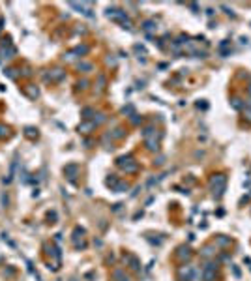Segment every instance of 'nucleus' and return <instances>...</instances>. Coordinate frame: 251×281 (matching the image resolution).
Returning a JSON list of instances; mask_svg holds the SVG:
<instances>
[{
  "instance_id": "nucleus-1",
  "label": "nucleus",
  "mask_w": 251,
  "mask_h": 281,
  "mask_svg": "<svg viewBox=\"0 0 251 281\" xmlns=\"http://www.w3.org/2000/svg\"><path fill=\"white\" fill-rule=\"evenodd\" d=\"M212 184H214V188L217 189V195H221V191H223V188H225V176H216L214 180H212Z\"/></svg>"
},
{
  "instance_id": "nucleus-2",
  "label": "nucleus",
  "mask_w": 251,
  "mask_h": 281,
  "mask_svg": "<svg viewBox=\"0 0 251 281\" xmlns=\"http://www.w3.org/2000/svg\"><path fill=\"white\" fill-rule=\"evenodd\" d=\"M247 118H249V120H251V111H247Z\"/></svg>"
}]
</instances>
